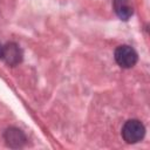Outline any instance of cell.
<instances>
[{
  "mask_svg": "<svg viewBox=\"0 0 150 150\" xmlns=\"http://www.w3.org/2000/svg\"><path fill=\"white\" fill-rule=\"evenodd\" d=\"M121 134L128 144H134L143 139L145 135V127L138 120H128L123 124Z\"/></svg>",
  "mask_w": 150,
  "mask_h": 150,
  "instance_id": "cell-1",
  "label": "cell"
},
{
  "mask_svg": "<svg viewBox=\"0 0 150 150\" xmlns=\"http://www.w3.org/2000/svg\"><path fill=\"white\" fill-rule=\"evenodd\" d=\"M114 56H115V61L117 62V64L125 69L134 67L138 60V55L136 50L128 45L118 46L115 49Z\"/></svg>",
  "mask_w": 150,
  "mask_h": 150,
  "instance_id": "cell-2",
  "label": "cell"
},
{
  "mask_svg": "<svg viewBox=\"0 0 150 150\" xmlns=\"http://www.w3.org/2000/svg\"><path fill=\"white\" fill-rule=\"evenodd\" d=\"M4 139L6 142V145L12 149L22 148L27 142V137H26L25 132L16 127L7 128L4 132Z\"/></svg>",
  "mask_w": 150,
  "mask_h": 150,
  "instance_id": "cell-3",
  "label": "cell"
},
{
  "mask_svg": "<svg viewBox=\"0 0 150 150\" xmlns=\"http://www.w3.org/2000/svg\"><path fill=\"white\" fill-rule=\"evenodd\" d=\"M23 54L19 45L15 42H7L4 45V53H2V60L11 67L18 66L22 61Z\"/></svg>",
  "mask_w": 150,
  "mask_h": 150,
  "instance_id": "cell-4",
  "label": "cell"
},
{
  "mask_svg": "<svg viewBox=\"0 0 150 150\" xmlns=\"http://www.w3.org/2000/svg\"><path fill=\"white\" fill-rule=\"evenodd\" d=\"M112 7L116 15L124 21L129 20L134 13V8L130 0H112Z\"/></svg>",
  "mask_w": 150,
  "mask_h": 150,
  "instance_id": "cell-5",
  "label": "cell"
},
{
  "mask_svg": "<svg viewBox=\"0 0 150 150\" xmlns=\"http://www.w3.org/2000/svg\"><path fill=\"white\" fill-rule=\"evenodd\" d=\"M2 53H4V45L0 43V59L2 57Z\"/></svg>",
  "mask_w": 150,
  "mask_h": 150,
  "instance_id": "cell-6",
  "label": "cell"
}]
</instances>
